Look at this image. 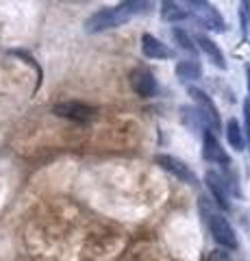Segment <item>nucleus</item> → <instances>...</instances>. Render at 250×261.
<instances>
[{
	"mask_svg": "<svg viewBox=\"0 0 250 261\" xmlns=\"http://www.w3.org/2000/svg\"><path fill=\"white\" fill-rule=\"evenodd\" d=\"M150 11V3H144V0H126V3H120L116 7H107V9H100L92 13L90 18L85 20V31L87 33H102L109 29H118L122 24L131 22L137 15H144Z\"/></svg>",
	"mask_w": 250,
	"mask_h": 261,
	"instance_id": "1",
	"label": "nucleus"
},
{
	"mask_svg": "<svg viewBox=\"0 0 250 261\" xmlns=\"http://www.w3.org/2000/svg\"><path fill=\"white\" fill-rule=\"evenodd\" d=\"M198 209H200V216H203L205 224L209 228V233L213 235V240L220 244L222 248L235 250L237 248V235H235V231H233V226L227 220V216H224L222 211L213 209L211 202H209V198H205V196H200Z\"/></svg>",
	"mask_w": 250,
	"mask_h": 261,
	"instance_id": "2",
	"label": "nucleus"
},
{
	"mask_svg": "<svg viewBox=\"0 0 250 261\" xmlns=\"http://www.w3.org/2000/svg\"><path fill=\"white\" fill-rule=\"evenodd\" d=\"M187 7H191V20H196L198 27L209 29V31H217L224 33L227 31V22L220 15V11L215 9L211 3H205V0H189Z\"/></svg>",
	"mask_w": 250,
	"mask_h": 261,
	"instance_id": "3",
	"label": "nucleus"
},
{
	"mask_svg": "<svg viewBox=\"0 0 250 261\" xmlns=\"http://www.w3.org/2000/svg\"><path fill=\"white\" fill-rule=\"evenodd\" d=\"M189 96L193 98V102H196V109L200 111V116H203L207 128L215 135L217 130L222 128V120H220V111H217L215 102L211 100V96L203 92L200 87H189Z\"/></svg>",
	"mask_w": 250,
	"mask_h": 261,
	"instance_id": "4",
	"label": "nucleus"
},
{
	"mask_svg": "<svg viewBox=\"0 0 250 261\" xmlns=\"http://www.w3.org/2000/svg\"><path fill=\"white\" fill-rule=\"evenodd\" d=\"M155 161H157V166H161V168L165 170V172H170L172 176L179 178V181L187 183V185H191V187H198V176L193 174L191 168L187 166V163H183L181 159L172 157V154H157Z\"/></svg>",
	"mask_w": 250,
	"mask_h": 261,
	"instance_id": "5",
	"label": "nucleus"
},
{
	"mask_svg": "<svg viewBox=\"0 0 250 261\" xmlns=\"http://www.w3.org/2000/svg\"><path fill=\"white\" fill-rule=\"evenodd\" d=\"M203 157H205V161L215 163V166H220L224 170H229V166H231V157H229L227 148L217 142V137L209 128L203 133Z\"/></svg>",
	"mask_w": 250,
	"mask_h": 261,
	"instance_id": "6",
	"label": "nucleus"
},
{
	"mask_svg": "<svg viewBox=\"0 0 250 261\" xmlns=\"http://www.w3.org/2000/svg\"><path fill=\"white\" fill-rule=\"evenodd\" d=\"M205 183L209 187V192H211L213 196V202L217 207H220L222 211H229L231 209V192H229V183L227 178H224L220 172H215V170H209V172L205 174Z\"/></svg>",
	"mask_w": 250,
	"mask_h": 261,
	"instance_id": "7",
	"label": "nucleus"
},
{
	"mask_svg": "<svg viewBox=\"0 0 250 261\" xmlns=\"http://www.w3.org/2000/svg\"><path fill=\"white\" fill-rule=\"evenodd\" d=\"M131 87H133V92L142 98H152L159 94V81L146 68H135L131 72Z\"/></svg>",
	"mask_w": 250,
	"mask_h": 261,
	"instance_id": "8",
	"label": "nucleus"
},
{
	"mask_svg": "<svg viewBox=\"0 0 250 261\" xmlns=\"http://www.w3.org/2000/svg\"><path fill=\"white\" fill-rule=\"evenodd\" d=\"M52 113L59 118H66V120L87 122L96 116V109L90 107V105H83V102H61V105H54Z\"/></svg>",
	"mask_w": 250,
	"mask_h": 261,
	"instance_id": "9",
	"label": "nucleus"
},
{
	"mask_svg": "<svg viewBox=\"0 0 250 261\" xmlns=\"http://www.w3.org/2000/svg\"><path fill=\"white\" fill-rule=\"evenodd\" d=\"M142 53L148 59H176V53L172 48L163 44L161 39H157L155 35H150V33H144L142 35Z\"/></svg>",
	"mask_w": 250,
	"mask_h": 261,
	"instance_id": "10",
	"label": "nucleus"
},
{
	"mask_svg": "<svg viewBox=\"0 0 250 261\" xmlns=\"http://www.w3.org/2000/svg\"><path fill=\"white\" fill-rule=\"evenodd\" d=\"M193 42H196V46H198V50H203L209 59L213 61V65H217L220 70H227L229 68V63H227V57H224V53H222V48L217 46L211 37H207L205 33H198L196 37H193Z\"/></svg>",
	"mask_w": 250,
	"mask_h": 261,
	"instance_id": "11",
	"label": "nucleus"
},
{
	"mask_svg": "<svg viewBox=\"0 0 250 261\" xmlns=\"http://www.w3.org/2000/svg\"><path fill=\"white\" fill-rule=\"evenodd\" d=\"M161 20L165 22H185V20H191V11L181 7L179 3H172V0H165L161 3Z\"/></svg>",
	"mask_w": 250,
	"mask_h": 261,
	"instance_id": "12",
	"label": "nucleus"
},
{
	"mask_svg": "<svg viewBox=\"0 0 250 261\" xmlns=\"http://www.w3.org/2000/svg\"><path fill=\"white\" fill-rule=\"evenodd\" d=\"M181 118L193 133L203 137V133L207 130V124H205V120H203V116H200V111L196 107H181Z\"/></svg>",
	"mask_w": 250,
	"mask_h": 261,
	"instance_id": "13",
	"label": "nucleus"
},
{
	"mask_svg": "<svg viewBox=\"0 0 250 261\" xmlns=\"http://www.w3.org/2000/svg\"><path fill=\"white\" fill-rule=\"evenodd\" d=\"M227 140L231 144V148H235L237 152L246 150V140H244V133H241V126L235 118H231L227 122Z\"/></svg>",
	"mask_w": 250,
	"mask_h": 261,
	"instance_id": "14",
	"label": "nucleus"
},
{
	"mask_svg": "<svg viewBox=\"0 0 250 261\" xmlns=\"http://www.w3.org/2000/svg\"><path fill=\"white\" fill-rule=\"evenodd\" d=\"M200 74H203V68H200V63L198 61H193V59H189V61H179L176 63V76H179L183 83L185 81H196V79H200Z\"/></svg>",
	"mask_w": 250,
	"mask_h": 261,
	"instance_id": "15",
	"label": "nucleus"
},
{
	"mask_svg": "<svg viewBox=\"0 0 250 261\" xmlns=\"http://www.w3.org/2000/svg\"><path fill=\"white\" fill-rule=\"evenodd\" d=\"M172 35H174V42L179 44L181 50H185V53L191 55V57H196V55H198V46H196V42H193V37H191L185 29H179V27H176V29L172 31Z\"/></svg>",
	"mask_w": 250,
	"mask_h": 261,
	"instance_id": "16",
	"label": "nucleus"
},
{
	"mask_svg": "<svg viewBox=\"0 0 250 261\" xmlns=\"http://www.w3.org/2000/svg\"><path fill=\"white\" fill-rule=\"evenodd\" d=\"M244 140H246V148H248V152H250V102L246 100L244 102Z\"/></svg>",
	"mask_w": 250,
	"mask_h": 261,
	"instance_id": "17",
	"label": "nucleus"
},
{
	"mask_svg": "<svg viewBox=\"0 0 250 261\" xmlns=\"http://www.w3.org/2000/svg\"><path fill=\"white\" fill-rule=\"evenodd\" d=\"M248 13H250V5L248 3H241V33H244V37L248 35V27H250Z\"/></svg>",
	"mask_w": 250,
	"mask_h": 261,
	"instance_id": "18",
	"label": "nucleus"
},
{
	"mask_svg": "<svg viewBox=\"0 0 250 261\" xmlns=\"http://www.w3.org/2000/svg\"><path fill=\"white\" fill-rule=\"evenodd\" d=\"M209 261H231V259H229V252H224V250H213L211 257H209Z\"/></svg>",
	"mask_w": 250,
	"mask_h": 261,
	"instance_id": "19",
	"label": "nucleus"
},
{
	"mask_svg": "<svg viewBox=\"0 0 250 261\" xmlns=\"http://www.w3.org/2000/svg\"><path fill=\"white\" fill-rule=\"evenodd\" d=\"M246 85H248V102H250V65L246 68Z\"/></svg>",
	"mask_w": 250,
	"mask_h": 261,
	"instance_id": "20",
	"label": "nucleus"
}]
</instances>
